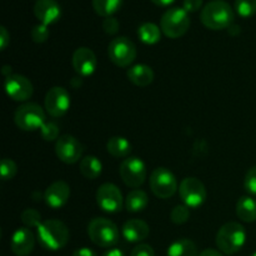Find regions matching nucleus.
<instances>
[{"mask_svg": "<svg viewBox=\"0 0 256 256\" xmlns=\"http://www.w3.org/2000/svg\"><path fill=\"white\" fill-rule=\"evenodd\" d=\"M10 42V35L8 32L6 28L0 26V48L2 50H4L8 46V44Z\"/></svg>", "mask_w": 256, "mask_h": 256, "instance_id": "4c0bfd02", "label": "nucleus"}, {"mask_svg": "<svg viewBox=\"0 0 256 256\" xmlns=\"http://www.w3.org/2000/svg\"><path fill=\"white\" fill-rule=\"evenodd\" d=\"M168 256H199L198 248L190 239H179L168 249Z\"/></svg>", "mask_w": 256, "mask_h": 256, "instance_id": "a878e982", "label": "nucleus"}, {"mask_svg": "<svg viewBox=\"0 0 256 256\" xmlns=\"http://www.w3.org/2000/svg\"><path fill=\"white\" fill-rule=\"evenodd\" d=\"M244 186L249 194L256 196V165L248 170L244 179Z\"/></svg>", "mask_w": 256, "mask_h": 256, "instance_id": "72a5a7b5", "label": "nucleus"}, {"mask_svg": "<svg viewBox=\"0 0 256 256\" xmlns=\"http://www.w3.org/2000/svg\"><path fill=\"white\" fill-rule=\"evenodd\" d=\"M22 222L26 228H39L42 224V215L35 209H25L22 212Z\"/></svg>", "mask_w": 256, "mask_h": 256, "instance_id": "c85d7f7f", "label": "nucleus"}, {"mask_svg": "<svg viewBox=\"0 0 256 256\" xmlns=\"http://www.w3.org/2000/svg\"><path fill=\"white\" fill-rule=\"evenodd\" d=\"M34 14L40 24L50 25L62 16V8L56 0H38L34 5Z\"/></svg>", "mask_w": 256, "mask_h": 256, "instance_id": "a211bd4d", "label": "nucleus"}, {"mask_svg": "<svg viewBox=\"0 0 256 256\" xmlns=\"http://www.w3.org/2000/svg\"><path fill=\"white\" fill-rule=\"evenodd\" d=\"M122 236L129 242H140L146 239L150 234V228L144 220H128L122 228Z\"/></svg>", "mask_w": 256, "mask_h": 256, "instance_id": "6ab92c4d", "label": "nucleus"}, {"mask_svg": "<svg viewBox=\"0 0 256 256\" xmlns=\"http://www.w3.org/2000/svg\"><path fill=\"white\" fill-rule=\"evenodd\" d=\"M15 125L24 132H34L42 129L45 124V112L36 102H25L20 105L14 115Z\"/></svg>", "mask_w": 256, "mask_h": 256, "instance_id": "423d86ee", "label": "nucleus"}, {"mask_svg": "<svg viewBox=\"0 0 256 256\" xmlns=\"http://www.w3.org/2000/svg\"><path fill=\"white\" fill-rule=\"evenodd\" d=\"M102 256H125V254L120 249H110L106 252H104Z\"/></svg>", "mask_w": 256, "mask_h": 256, "instance_id": "79ce46f5", "label": "nucleus"}, {"mask_svg": "<svg viewBox=\"0 0 256 256\" xmlns=\"http://www.w3.org/2000/svg\"><path fill=\"white\" fill-rule=\"evenodd\" d=\"M235 12L225 0H212L202 8L200 20L210 30L228 29L234 22Z\"/></svg>", "mask_w": 256, "mask_h": 256, "instance_id": "f257e3e1", "label": "nucleus"}, {"mask_svg": "<svg viewBox=\"0 0 256 256\" xmlns=\"http://www.w3.org/2000/svg\"><path fill=\"white\" fill-rule=\"evenodd\" d=\"M70 198V186L62 180L50 184L44 192V200L48 206L60 209L68 202Z\"/></svg>", "mask_w": 256, "mask_h": 256, "instance_id": "f3484780", "label": "nucleus"}, {"mask_svg": "<svg viewBox=\"0 0 256 256\" xmlns=\"http://www.w3.org/2000/svg\"><path fill=\"white\" fill-rule=\"evenodd\" d=\"M82 145L72 135H62L55 142V154L65 164H75L82 159Z\"/></svg>", "mask_w": 256, "mask_h": 256, "instance_id": "f8f14e48", "label": "nucleus"}, {"mask_svg": "<svg viewBox=\"0 0 256 256\" xmlns=\"http://www.w3.org/2000/svg\"><path fill=\"white\" fill-rule=\"evenodd\" d=\"M70 232L66 225L60 220H45L38 228V240L48 250H60L68 244Z\"/></svg>", "mask_w": 256, "mask_h": 256, "instance_id": "f03ea898", "label": "nucleus"}, {"mask_svg": "<svg viewBox=\"0 0 256 256\" xmlns=\"http://www.w3.org/2000/svg\"><path fill=\"white\" fill-rule=\"evenodd\" d=\"M149 204V196L144 190L134 189L126 195L125 199V208L130 212H139L146 209Z\"/></svg>", "mask_w": 256, "mask_h": 256, "instance_id": "b1692460", "label": "nucleus"}, {"mask_svg": "<svg viewBox=\"0 0 256 256\" xmlns=\"http://www.w3.org/2000/svg\"><path fill=\"white\" fill-rule=\"evenodd\" d=\"M72 256H98L94 250L89 249V248H80L72 252Z\"/></svg>", "mask_w": 256, "mask_h": 256, "instance_id": "58836bf2", "label": "nucleus"}, {"mask_svg": "<svg viewBox=\"0 0 256 256\" xmlns=\"http://www.w3.org/2000/svg\"><path fill=\"white\" fill-rule=\"evenodd\" d=\"M88 235L90 240L100 248L114 246L120 238L116 224L106 218H94L88 225Z\"/></svg>", "mask_w": 256, "mask_h": 256, "instance_id": "20e7f679", "label": "nucleus"}, {"mask_svg": "<svg viewBox=\"0 0 256 256\" xmlns=\"http://www.w3.org/2000/svg\"><path fill=\"white\" fill-rule=\"evenodd\" d=\"M106 149L112 156L118 159H126L132 152V144L124 136H112L108 140Z\"/></svg>", "mask_w": 256, "mask_h": 256, "instance_id": "4be33fe9", "label": "nucleus"}, {"mask_svg": "<svg viewBox=\"0 0 256 256\" xmlns=\"http://www.w3.org/2000/svg\"><path fill=\"white\" fill-rule=\"evenodd\" d=\"M80 174L89 180H95L102 175V164L94 155H88L80 160L79 164Z\"/></svg>", "mask_w": 256, "mask_h": 256, "instance_id": "412c9836", "label": "nucleus"}, {"mask_svg": "<svg viewBox=\"0 0 256 256\" xmlns=\"http://www.w3.org/2000/svg\"><path fill=\"white\" fill-rule=\"evenodd\" d=\"M136 46L126 36H118L110 42L108 55L112 64L120 68H128L136 59Z\"/></svg>", "mask_w": 256, "mask_h": 256, "instance_id": "0eeeda50", "label": "nucleus"}, {"mask_svg": "<svg viewBox=\"0 0 256 256\" xmlns=\"http://www.w3.org/2000/svg\"><path fill=\"white\" fill-rule=\"evenodd\" d=\"M228 32H229L230 35H238L242 32V28L236 24H232L229 28H228Z\"/></svg>", "mask_w": 256, "mask_h": 256, "instance_id": "a19ab883", "label": "nucleus"}, {"mask_svg": "<svg viewBox=\"0 0 256 256\" xmlns=\"http://www.w3.org/2000/svg\"><path fill=\"white\" fill-rule=\"evenodd\" d=\"M199 256H224V254L216 249H205L200 252Z\"/></svg>", "mask_w": 256, "mask_h": 256, "instance_id": "ea45409f", "label": "nucleus"}, {"mask_svg": "<svg viewBox=\"0 0 256 256\" xmlns=\"http://www.w3.org/2000/svg\"><path fill=\"white\" fill-rule=\"evenodd\" d=\"M35 246V236L29 228L15 230L10 242V249L16 256H29Z\"/></svg>", "mask_w": 256, "mask_h": 256, "instance_id": "dca6fc26", "label": "nucleus"}, {"mask_svg": "<svg viewBox=\"0 0 256 256\" xmlns=\"http://www.w3.org/2000/svg\"><path fill=\"white\" fill-rule=\"evenodd\" d=\"M0 172H2V180H12L16 175L18 166L14 160L9 159V158H4L2 160V169H0Z\"/></svg>", "mask_w": 256, "mask_h": 256, "instance_id": "2f4dec72", "label": "nucleus"}, {"mask_svg": "<svg viewBox=\"0 0 256 256\" xmlns=\"http://www.w3.org/2000/svg\"><path fill=\"white\" fill-rule=\"evenodd\" d=\"M130 256H155L154 249L148 244H139L132 250Z\"/></svg>", "mask_w": 256, "mask_h": 256, "instance_id": "c9c22d12", "label": "nucleus"}, {"mask_svg": "<svg viewBox=\"0 0 256 256\" xmlns=\"http://www.w3.org/2000/svg\"><path fill=\"white\" fill-rule=\"evenodd\" d=\"M5 90L8 96L15 102H26L34 92L32 82L20 74H12L5 78Z\"/></svg>", "mask_w": 256, "mask_h": 256, "instance_id": "4468645a", "label": "nucleus"}, {"mask_svg": "<svg viewBox=\"0 0 256 256\" xmlns=\"http://www.w3.org/2000/svg\"><path fill=\"white\" fill-rule=\"evenodd\" d=\"M72 68L80 76H89L94 74L98 66L96 55L90 48H78L72 54Z\"/></svg>", "mask_w": 256, "mask_h": 256, "instance_id": "2eb2a0df", "label": "nucleus"}, {"mask_svg": "<svg viewBox=\"0 0 256 256\" xmlns=\"http://www.w3.org/2000/svg\"><path fill=\"white\" fill-rule=\"evenodd\" d=\"M30 35H32V42H36V44H42V42H45L48 40V38H49L50 35V32L49 29H48L46 25L38 24L32 28Z\"/></svg>", "mask_w": 256, "mask_h": 256, "instance_id": "473e14b6", "label": "nucleus"}, {"mask_svg": "<svg viewBox=\"0 0 256 256\" xmlns=\"http://www.w3.org/2000/svg\"><path fill=\"white\" fill-rule=\"evenodd\" d=\"M42 139L46 142H52L55 139H59V126L54 122H46L40 129Z\"/></svg>", "mask_w": 256, "mask_h": 256, "instance_id": "7c9ffc66", "label": "nucleus"}, {"mask_svg": "<svg viewBox=\"0 0 256 256\" xmlns=\"http://www.w3.org/2000/svg\"><path fill=\"white\" fill-rule=\"evenodd\" d=\"M162 29L154 22H142L138 28V36L144 44L154 45L162 39Z\"/></svg>", "mask_w": 256, "mask_h": 256, "instance_id": "393cba45", "label": "nucleus"}, {"mask_svg": "<svg viewBox=\"0 0 256 256\" xmlns=\"http://www.w3.org/2000/svg\"><path fill=\"white\" fill-rule=\"evenodd\" d=\"M215 242H216L218 249L222 254L232 255L244 246L246 242V232L239 222H226L219 229Z\"/></svg>", "mask_w": 256, "mask_h": 256, "instance_id": "7ed1b4c3", "label": "nucleus"}, {"mask_svg": "<svg viewBox=\"0 0 256 256\" xmlns=\"http://www.w3.org/2000/svg\"><path fill=\"white\" fill-rule=\"evenodd\" d=\"M119 22H118L116 18L114 16H109V18H105L104 22H102V29L106 34L109 35H114L119 32Z\"/></svg>", "mask_w": 256, "mask_h": 256, "instance_id": "f704fd0d", "label": "nucleus"}, {"mask_svg": "<svg viewBox=\"0 0 256 256\" xmlns=\"http://www.w3.org/2000/svg\"><path fill=\"white\" fill-rule=\"evenodd\" d=\"M190 28L189 12L184 8L174 6L168 9L160 19V29L165 36L178 39L186 34Z\"/></svg>", "mask_w": 256, "mask_h": 256, "instance_id": "39448f33", "label": "nucleus"}, {"mask_svg": "<svg viewBox=\"0 0 256 256\" xmlns=\"http://www.w3.org/2000/svg\"><path fill=\"white\" fill-rule=\"evenodd\" d=\"M152 4L158 5V6H168V5L172 4L175 0H150Z\"/></svg>", "mask_w": 256, "mask_h": 256, "instance_id": "37998d69", "label": "nucleus"}, {"mask_svg": "<svg viewBox=\"0 0 256 256\" xmlns=\"http://www.w3.org/2000/svg\"><path fill=\"white\" fill-rule=\"evenodd\" d=\"M235 10L242 18L256 14V0H235Z\"/></svg>", "mask_w": 256, "mask_h": 256, "instance_id": "cd10ccee", "label": "nucleus"}, {"mask_svg": "<svg viewBox=\"0 0 256 256\" xmlns=\"http://www.w3.org/2000/svg\"><path fill=\"white\" fill-rule=\"evenodd\" d=\"M92 2L98 15L109 18L122 8V0H92Z\"/></svg>", "mask_w": 256, "mask_h": 256, "instance_id": "bb28decb", "label": "nucleus"}, {"mask_svg": "<svg viewBox=\"0 0 256 256\" xmlns=\"http://www.w3.org/2000/svg\"><path fill=\"white\" fill-rule=\"evenodd\" d=\"M250 256H256V252H254V254H252V255H250Z\"/></svg>", "mask_w": 256, "mask_h": 256, "instance_id": "c03bdc74", "label": "nucleus"}, {"mask_svg": "<svg viewBox=\"0 0 256 256\" xmlns=\"http://www.w3.org/2000/svg\"><path fill=\"white\" fill-rule=\"evenodd\" d=\"M119 172L124 184L134 189L142 186L146 179V166L144 162L136 156H129L122 160Z\"/></svg>", "mask_w": 256, "mask_h": 256, "instance_id": "1a4fd4ad", "label": "nucleus"}, {"mask_svg": "<svg viewBox=\"0 0 256 256\" xmlns=\"http://www.w3.org/2000/svg\"><path fill=\"white\" fill-rule=\"evenodd\" d=\"M179 194L184 205L192 209L202 206L208 196L206 189L202 182L192 176L182 179L179 186Z\"/></svg>", "mask_w": 256, "mask_h": 256, "instance_id": "9d476101", "label": "nucleus"}, {"mask_svg": "<svg viewBox=\"0 0 256 256\" xmlns=\"http://www.w3.org/2000/svg\"><path fill=\"white\" fill-rule=\"evenodd\" d=\"M96 204L102 212H118L122 210L124 199L119 188L112 182H105L98 188Z\"/></svg>", "mask_w": 256, "mask_h": 256, "instance_id": "9b49d317", "label": "nucleus"}, {"mask_svg": "<svg viewBox=\"0 0 256 256\" xmlns=\"http://www.w3.org/2000/svg\"><path fill=\"white\" fill-rule=\"evenodd\" d=\"M202 6V0H184L182 2V8L188 12H195Z\"/></svg>", "mask_w": 256, "mask_h": 256, "instance_id": "e433bc0d", "label": "nucleus"}, {"mask_svg": "<svg viewBox=\"0 0 256 256\" xmlns=\"http://www.w3.org/2000/svg\"><path fill=\"white\" fill-rule=\"evenodd\" d=\"M236 215L242 222H256V200L252 196H242L236 202Z\"/></svg>", "mask_w": 256, "mask_h": 256, "instance_id": "5701e85b", "label": "nucleus"}, {"mask_svg": "<svg viewBox=\"0 0 256 256\" xmlns=\"http://www.w3.org/2000/svg\"><path fill=\"white\" fill-rule=\"evenodd\" d=\"M45 109L52 118H60L68 112L70 108V95L62 86H52L45 95Z\"/></svg>", "mask_w": 256, "mask_h": 256, "instance_id": "ddd939ff", "label": "nucleus"}, {"mask_svg": "<svg viewBox=\"0 0 256 256\" xmlns=\"http://www.w3.org/2000/svg\"><path fill=\"white\" fill-rule=\"evenodd\" d=\"M189 209L190 208H188L186 205H178L170 212V220L176 225L185 224L190 218Z\"/></svg>", "mask_w": 256, "mask_h": 256, "instance_id": "c756f323", "label": "nucleus"}, {"mask_svg": "<svg viewBox=\"0 0 256 256\" xmlns=\"http://www.w3.org/2000/svg\"><path fill=\"white\" fill-rule=\"evenodd\" d=\"M126 76L129 82H132L136 86L145 88L154 82L155 74L149 65L136 64L128 69Z\"/></svg>", "mask_w": 256, "mask_h": 256, "instance_id": "aec40b11", "label": "nucleus"}, {"mask_svg": "<svg viewBox=\"0 0 256 256\" xmlns=\"http://www.w3.org/2000/svg\"><path fill=\"white\" fill-rule=\"evenodd\" d=\"M150 189L160 199H169L179 190L175 175L166 168H156L150 175Z\"/></svg>", "mask_w": 256, "mask_h": 256, "instance_id": "6e6552de", "label": "nucleus"}]
</instances>
